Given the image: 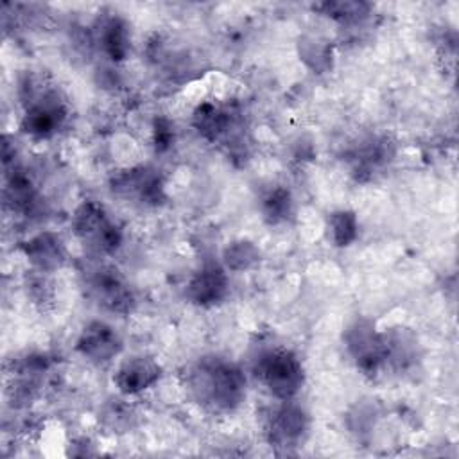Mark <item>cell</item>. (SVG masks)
Here are the masks:
<instances>
[{
    "label": "cell",
    "mask_w": 459,
    "mask_h": 459,
    "mask_svg": "<svg viewBox=\"0 0 459 459\" xmlns=\"http://www.w3.org/2000/svg\"><path fill=\"white\" fill-rule=\"evenodd\" d=\"M192 389L195 396L217 411L235 409L246 394L242 371L226 360H201L192 371Z\"/></svg>",
    "instance_id": "obj_1"
},
{
    "label": "cell",
    "mask_w": 459,
    "mask_h": 459,
    "mask_svg": "<svg viewBox=\"0 0 459 459\" xmlns=\"http://www.w3.org/2000/svg\"><path fill=\"white\" fill-rule=\"evenodd\" d=\"M256 377L281 400L292 398L303 384V368L298 357L283 348L262 353L255 366Z\"/></svg>",
    "instance_id": "obj_2"
},
{
    "label": "cell",
    "mask_w": 459,
    "mask_h": 459,
    "mask_svg": "<svg viewBox=\"0 0 459 459\" xmlns=\"http://www.w3.org/2000/svg\"><path fill=\"white\" fill-rule=\"evenodd\" d=\"M346 346L357 366L366 373H377L385 362L384 335L378 333L375 325L368 319H359L348 328Z\"/></svg>",
    "instance_id": "obj_3"
},
{
    "label": "cell",
    "mask_w": 459,
    "mask_h": 459,
    "mask_svg": "<svg viewBox=\"0 0 459 459\" xmlns=\"http://www.w3.org/2000/svg\"><path fill=\"white\" fill-rule=\"evenodd\" d=\"M74 226L77 235L82 238H91L102 251H113L120 244L118 228L106 219L102 208L95 203H84L77 210Z\"/></svg>",
    "instance_id": "obj_4"
},
{
    "label": "cell",
    "mask_w": 459,
    "mask_h": 459,
    "mask_svg": "<svg viewBox=\"0 0 459 459\" xmlns=\"http://www.w3.org/2000/svg\"><path fill=\"white\" fill-rule=\"evenodd\" d=\"M63 118H65V109L61 102L50 93H45L41 99L34 100L29 106V109L23 115L22 127L25 133L32 136L47 138L56 133Z\"/></svg>",
    "instance_id": "obj_5"
},
{
    "label": "cell",
    "mask_w": 459,
    "mask_h": 459,
    "mask_svg": "<svg viewBox=\"0 0 459 459\" xmlns=\"http://www.w3.org/2000/svg\"><path fill=\"white\" fill-rule=\"evenodd\" d=\"M267 432L271 443L278 446H292L307 432V416L298 405L287 402L271 416Z\"/></svg>",
    "instance_id": "obj_6"
},
{
    "label": "cell",
    "mask_w": 459,
    "mask_h": 459,
    "mask_svg": "<svg viewBox=\"0 0 459 459\" xmlns=\"http://www.w3.org/2000/svg\"><path fill=\"white\" fill-rule=\"evenodd\" d=\"M77 350L95 362H106L118 353L120 339L111 326L95 321L82 330Z\"/></svg>",
    "instance_id": "obj_7"
},
{
    "label": "cell",
    "mask_w": 459,
    "mask_h": 459,
    "mask_svg": "<svg viewBox=\"0 0 459 459\" xmlns=\"http://www.w3.org/2000/svg\"><path fill=\"white\" fill-rule=\"evenodd\" d=\"M91 290L97 301L113 312H127L129 305L133 303L129 287L113 269L97 271V274L91 278Z\"/></svg>",
    "instance_id": "obj_8"
},
{
    "label": "cell",
    "mask_w": 459,
    "mask_h": 459,
    "mask_svg": "<svg viewBox=\"0 0 459 459\" xmlns=\"http://www.w3.org/2000/svg\"><path fill=\"white\" fill-rule=\"evenodd\" d=\"M228 278L217 264H206L188 283V296L197 305H213L224 298Z\"/></svg>",
    "instance_id": "obj_9"
},
{
    "label": "cell",
    "mask_w": 459,
    "mask_h": 459,
    "mask_svg": "<svg viewBox=\"0 0 459 459\" xmlns=\"http://www.w3.org/2000/svg\"><path fill=\"white\" fill-rule=\"evenodd\" d=\"M158 377H160V368L151 359L138 357V359L127 360L118 369V373L115 375V384L122 393L134 394L149 387L151 384H154Z\"/></svg>",
    "instance_id": "obj_10"
},
{
    "label": "cell",
    "mask_w": 459,
    "mask_h": 459,
    "mask_svg": "<svg viewBox=\"0 0 459 459\" xmlns=\"http://www.w3.org/2000/svg\"><path fill=\"white\" fill-rule=\"evenodd\" d=\"M25 253L29 260L41 271L56 269L63 262V246L52 233H41L34 237L30 242H27Z\"/></svg>",
    "instance_id": "obj_11"
},
{
    "label": "cell",
    "mask_w": 459,
    "mask_h": 459,
    "mask_svg": "<svg viewBox=\"0 0 459 459\" xmlns=\"http://www.w3.org/2000/svg\"><path fill=\"white\" fill-rule=\"evenodd\" d=\"M194 124L197 131L208 138L217 140L221 134H224L231 126V113L221 106H215L212 102L201 104L194 113Z\"/></svg>",
    "instance_id": "obj_12"
},
{
    "label": "cell",
    "mask_w": 459,
    "mask_h": 459,
    "mask_svg": "<svg viewBox=\"0 0 459 459\" xmlns=\"http://www.w3.org/2000/svg\"><path fill=\"white\" fill-rule=\"evenodd\" d=\"M100 43L104 52L115 59L120 61L126 57L127 50H129V34H127V25L120 20V18H109L104 25H102V32H100Z\"/></svg>",
    "instance_id": "obj_13"
},
{
    "label": "cell",
    "mask_w": 459,
    "mask_h": 459,
    "mask_svg": "<svg viewBox=\"0 0 459 459\" xmlns=\"http://www.w3.org/2000/svg\"><path fill=\"white\" fill-rule=\"evenodd\" d=\"M262 210H264V217L271 224H278V222L287 221L292 213V199H290L289 190H285L281 186L271 190L264 197Z\"/></svg>",
    "instance_id": "obj_14"
},
{
    "label": "cell",
    "mask_w": 459,
    "mask_h": 459,
    "mask_svg": "<svg viewBox=\"0 0 459 459\" xmlns=\"http://www.w3.org/2000/svg\"><path fill=\"white\" fill-rule=\"evenodd\" d=\"M328 230H330V237L333 240L335 246H348L355 240L357 237V217L353 212L348 210H341L330 215L328 219Z\"/></svg>",
    "instance_id": "obj_15"
},
{
    "label": "cell",
    "mask_w": 459,
    "mask_h": 459,
    "mask_svg": "<svg viewBox=\"0 0 459 459\" xmlns=\"http://www.w3.org/2000/svg\"><path fill=\"white\" fill-rule=\"evenodd\" d=\"M319 9L339 22H359L369 13V5L364 2H325Z\"/></svg>",
    "instance_id": "obj_16"
},
{
    "label": "cell",
    "mask_w": 459,
    "mask_h": 459,
    "mask_svg": "<svg viewBox=\"0 0 459 459\" xmlns=\"http://www.w3.org/2000/svg\"><path fill=\"white\" fill-rule=\"evenodd\" d=\"M224 260L228 267L240 271L251 267L258 260V251L249 242H235L224 251Z\"/></svg>",
    "instance_id": "obj_17"
},
{
    "label": "cell",
    "mask_w": 459,
    "mask_h": 459,
    "mask_svg": "<svg viewBox=\"0 0 459 459\" xmlns=\"http://www.w3.org/2000/svg\"><path fill=\"white\" fill-rule=\"evenodd\" d=\"M172 127L169 124V120L165 118H160L156 120V126H154V143H156V149L158 151H165L170 142H172Z\"/></svg>",
    "instance_id": "obj_18"
}]
</instances>
